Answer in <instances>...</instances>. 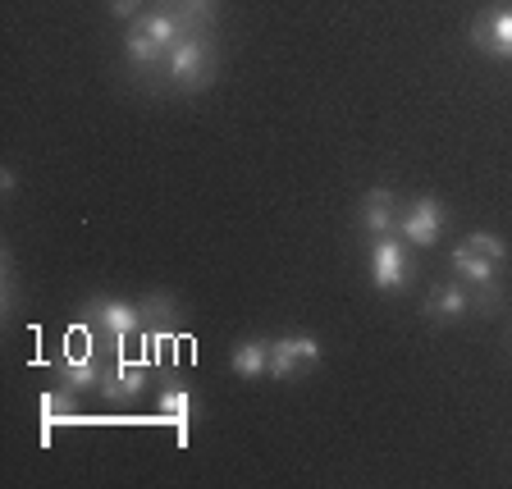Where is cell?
<instances>
[{
  "instance_id": "obj_15",
  "label": "cell",
  "mask_w": 512,
  "mask_h": 489,
  "mask_svg": "<svg viewBox=\"0 0 512 489\" xmlns=\"http://www.w3.org/2000/svg\"><path fill=\"white\" fill-rule=\"evenodd\" d=\"M426 311L435 320H458L462 311H467V293H462L458 284H444V288H435V293H430Z\"/></svg>"
},
{
  "instance_id": "obj_12",
  "label": "cell",
  "mask_w": 512,
  "mask_h": 489,
  "mask_svg": "<svg viewBox=\"0 0 512 489\" xmlns=\"http://www.w3.org/2000/svg\"><path fill=\"white\" fill-rule=\"evenodd\" d=\"M174 19L183 23L188 37H206V28L215 23V0H174Z\"/></svg>"
},
{
  "instance_id": "obj_17",
  "label": "cell",
  "mask_w": 512,
  "mask_h": 489,
  "mask_svg": "<svg viewBox=\"0 0 512 489\" xmlns=\"http://www.w3.org/2000/svg\"><path fill=\"white\" fill-rule=\"evenodd\" d=\"M467 247H471V252H480L485 261H494V266H503V261H508V243H503L499 234H471Z\"/></svg>"
},
{
  "instance_id": "obj_2",
  "label": "cell",
  "mask_w": 512,
  "mask_h": 489,
  "mask_svg": "<svg viewBox=\"0 0 512 489\" xmlns=\"http://www.w3.org/2000/svg\"><path fill=\"white\" fill-rule=\"evenodd\" d=\"M83 325L92 334H106L110 343H128L138 339V307H128V302H115V298H92L83 307Z\"/></svg>"
},
{
  "instance_id": "obj_18",
  "label": "cell",
  "mask_w": 512,
  "mask_h": 489,
  "mask_svg": "<svg viewBox=\"0 0 512 489\" xmlns=\"http://www.w3.org/2000/svg\"><path fill=\"white\" fill-rule=\"evenodd\" d=\"M138 10H142V0H110V14H115V19H133Z\"/></svg>"
},
{
  "instance_id": "obj_5",
  "label": "cell",
  "mask_w": 512,
  "mask_h": 489,
  "mask_svg": "<svg viewBox=\"0 0 512 489\" xmlns=\"http://www.w3.org/2000/svg\"><path fill=\"white\" fill-rule=\"evenodd\" d=\"M407 252H403V238L398 234H384L380 243L371 247V279L375 288H384V293H394V288L407 284Z\"/></svg>"
},
{
  "instance_id": "obj_1",
  "label": "cell",
  "mask_w": 512,
  "mask_h": 489,
  "mask_svg": "<svg viewBox=\"0 0 512 489\" xmlns=\"http://www.w3.org/2000/svg\"><path fill=\"white\" fill-rule=\"evenodd\" d=\"M165 74H170V87H179V92L206 87L215 74V46L206 42V37H183V42L165 55Z\"/></svg>"
},
{
  "instance_id": "obj_4",
  "label": "cell",
  "mask_w": 512,
  "mask_h": 489,
  "mask_svg": "<svg viewBox=\"0 0 512 489\" xmlns=\"http://www.w3.org/2000/svg\"><path fill=\"white\" fill-rule=\"evenodd\" d=\"M439 234H444V206L435 197H416L403 211V224H398V238L412 247H435Z\"/></svg>"
},
{
  "instance_id": "obj_16",
  "label": "cell",
  "mask_w": 512,
  "mask_h": 489,
  "mask_svg": "<svg viewBox=\"0 0 512 489\" xmlns=\"http://www.w3.org/2000/svg\"><path fill=\"white\" fill-rule=\"evenodd\" d=\"M160 416H170L179 430H188V421H192V394L188 389H165V394H160Z\"/></svg>"
},
{
  "instance_id": "obj_14",
  "label": "cell",
  "mask_w": 512,
  "mask_h": 489,
  "mask_svg": "<svg viewBox=\"0 0 512 489\" xmlns=\"http://www.w3.org/2000/svg\"><path fill=\"white\" fill-rule=\"evenodd\" d=\"M64 371V389H92V384H101V366L87 357V352H69V362L60 366Z\"/></svg>"
},
{
  "instance_id": "obj_3",
  "label": "cell",
  "mask_w": 512,
  "mask_h": 489,
  "mask_svg": "<svg viewBox=\"0 0 512 489\" xmlns=\"http://www.w3.org/2000/svg\"><path fill=\"white\" fill-rule=\"evenodd\" d=\"M320 366V343L307 334H288V339L270 343V375L275 380H293V375H307Z\"/></svg>"
},
{
  "instance_id": "obj_7",
  "label": "cell",
  "mask_w": 512,
  "mask_h": 489,
  "mask_svg": "<svg viewBox=\"0 0 512 489\" xmlns=\"http://www.w3.org/2000/svg\"><path fill=\"white\" fill-rule=\"evenodd\" d=\"M471 42L494 60H512V10H494L471 28Z\"/></svg>"
},
{
  "instance_id": "obj_13",
  "label": "cell",
  "mask_w": 512,
  "mask_h": 489,
  "mask_svg": "<svg viewBox=\"0 0 512 489\" xmlns=\"http://www.w3.org/2000/svg\"><path fill=\"white\" fill-rule=\"evenodd\" d=\"M234 375H243V380L270 375V343H261V339L238 343V352H234Z\"/></svg>"
},
{
  "instance_id": "obj_19",
  "label": "cell",
  "mask_w": 512,
  "mask_h": 489,
  "mask_svg": "<svg viewBox=\"0 0 512 489\" xmlns=\"http://www.w3.org/2000/svg\"><path fill=\"white\" fill-rule=\"evenodd\" d=\"M170 5H174V0H170Z\"/></svg>"
},
{
  "instance_id": "obj_8",
  "label": "cell",
  "mask_w": 512,
  "mask_h": 489,
  "mask_svg": "<svg viewBox=\"0 0 512 489\" xmlns=\"http://www.w3.org/2000/svg\"><path fill=\"white\" fill-rule=\"evenodd\" d=\"M362 224L371 234H398V224H403V211H398V197L389 188H371L362 197Z\"/></svg>"
},
{
  "instance_id": "obj_6",
  "label": "cell",
  "mask_w": 512,
  "mask_h": 489,
  "mask_svg": "<svg viewBox=\"0 0 512 489\" xmlns=\"http://www.w3.org/2000/svg\"><path fill=\"white\" fill-rule=\"evenodd\" d=\"M110 403H128L147 389V366L133 362V357H115L110 366H101V384H96Z\"/></svg>"
},
{
  "instance_id": "obj_10",
  "label": "cell",
  "mask_w": 512,
  "mask_h": 489,
  "mask_svg": "<svg viewBox=\"0 0 512 489\" xmlns=\"http://www.w3.org/2000/svg\"><path fill=\"white\" fill-rule=\"evenodd\" d=\"M453 270H458V275L467 279L476 293H485V298H494V293H499V266H494V261H485L480 252H471L467 243L453 252Z\"/></svg>"
},
{
  "instance_id": "obj_9",
  "label": "cell",
  "mask_w": 512,
  "mask_h": 489,
  "mask_svg": "<svg viewBox=\"0 0 512 489\" xmlns=\"http://www.w3.org/2000/svg\"><path fill=\"white\" fill-rule=\"evenodd\" d=\"M179 320H183V311L170 293H147V298L138 302V325L151 334V339H156V334H174Z\"/></svg>"
},
{
  "instance_id": "obj_11",
  "label": "cell",
  "mask_w": 512,
  "mask_h": 489,
  "mask_svg": "<svg viewBox=\"0 0 512 489\" xmlns=\"http://www.w3.org/2000/svg\"><path fill=\"white\" fill-rule=\"evenodd\" d=\"M124 55H128V64H133L138 74H147V69H156V64L165 60V51H160L156 42H151V32L142 28V23H133V28H128V37H124Z\"/></svg>"
}]
</instances>
